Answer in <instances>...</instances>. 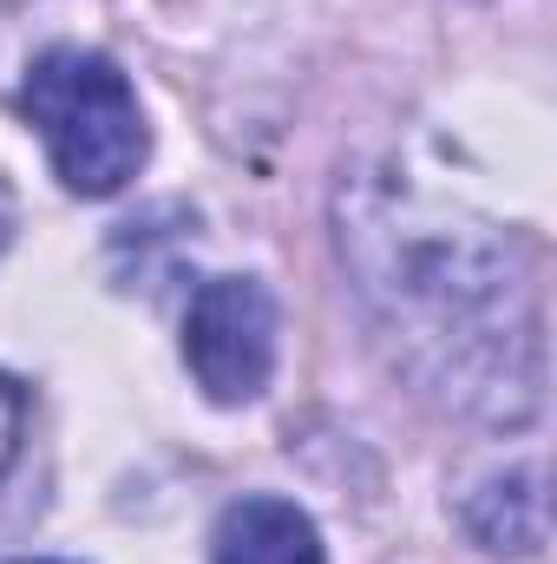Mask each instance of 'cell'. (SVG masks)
I'll return each instance as SVG.
<instances>
[{
	"instance_id": "1",
	"label": "cell",
	"mask_w": 557,
	"mask_h": 564,
	"mask_svg": "<svg viewBox=\"0 0 557 564\" xmlns=\"http://www.w3.org/2000/svg\"><path fill=\"white\" fill-rule=\"evenodd\" d=\"M20 112L40 126L53 171L79 197H112L125 177H139L144 151H151L132 79L92 46L40 53L20 86Z\"/></svg>"
},
{
	"instance_id": "2",
	"label": "cell",
	"mask_w": 557,
	"mask_h": 564,
	"mask_svg": "<svg viewBox=\"0 0 557 564\" xmlns=\"http://www.w3.org/2000/svg\"><path fill=\"white\" fill-rule=\"evenodd\" d=\"M184 361L210 401H256L276 375V295L256 276H210L184 315Z\"/></svg>"
},
{
	"instance_id": "3",
	"label": "cell",
	"mask_w": 557,
	"mask_h": 564,
	"mask_svg": "<svg viewBox=\"0 0 557 564\" xmlns=\"http://www.w3.org/2000/svg\"><path fill=\"white\" fill-rule=\"evenodd\" d=\"M210 564H321V532L302 506L250 492L223 506L210 532Z\"/></svg>"
},
{
	"instance_id": "4",
	"label": "cell",
	"mask_w": 557,
	"mask_h": 564,
	"mask_svg": "<svg viewBox=\"0 0 557 564\" xmlns=\"http://www.w3.org/2000/svg\"><path fill=\"white\" fill-rule=\"evenodd\" d=\"M466 525L485 552H512V558H532L545 545V492H538V473H505L492 479L472 506H466Z\"/></svg>"
},
{
	"instance_id": "5",
	"label": "cell",
	"mask_w": 557,
	"mask_h": 564,
	"mask_svg": "<svg viewBox=\"0 0 557 564\" xmlns=\"http://www.w3.org/2000/svg\"><path fill=\"white\" fill-rule=\"evenodd\" d=\"M20 433H26V388L13 375H0V473L13 466L20 453Z\"/></svg>"
},
{
	"instance_id": "6",
	"label": "cell",
	"mask_w": 557,
	"mask_h": 564,
	"mask_svg": "<svg viewBox=\"0 0 557 564\" xmlns=\"http://www.w3.org/2000/svg\"><path fill=\"white\" fill-rule=\"evenodd\" d=\"M13 564H53V558H13Z\"/></svg>"
}]
</instances>
